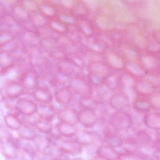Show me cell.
Returning <instances> with one entry per match:
<instances>
[{
    "label": "cell",
    "instance_id": "1",
    "mask_svg": "<svg viewBox=\"0 0 160 160\" xmlns=\"http://www.w3.org/2000/svg\"><path fill=\"white\" fill-rule=\"evenodd\" d=\"M54 148L61 153L68 156H78L82 152L83 147L74 138H67L52 134L48 136Z\"/></svg>",
    "mask_w": 160,
    "mask_h": 160
},
{
    "label": "cell",
    "instance_id": "2",
    "mask_svg": "<svg viewBox=\"0 0 160 160\" xmlns=\"http://www.w3.org/2000/svg\"><path fill=\"white\" fill-rule=\"evenodd\" d=\"M108 122L109 126L115 132H126L132 126V117L127 111H116L109 117Z\"/></svg>",
    "mask_w": 160,
    "mask_h": 160
},
{
    "label": "cell",
    "instance_id": "3",
    "mask_svg": "<svg viewBox=\"0 0 160 160\" xmlns=\"http://www.w3.org/2000/svg\"><path fill=\"white\" fill-rule=\"evenodd\" d=\"M67 86L70 88L74 95L79 97L86 95H92V85L87 75L80 74H74L72 77Z\"/></svg>",
    "mask_w": 160,
    "mask_h": 160
},
{
    "label": "cell",
    "instance_id": "4",
    "mask_svg": "<svg viewBox=\"0 0 160 160\" xmlns=\"http://www.w3.org/2000/svg\"><path fill=\"white\" fill-rule=\"evenodd\" d=\"M0 148L2 155L7 159L15 160L19 158L20 148L18 140L13 137L1 138Z\"/></svg>",
    "mask_w": 160,
    "mask_h": 160
},
{
    "label": "cell",
    "instance_id": "5",
    "mask_svg": "<svg viewBox=\"0 0 160 160\" xmlns=\"http://www.w3.org/2000/svg\"><path fill=\"white\" fill-rule=\"evenodd\" d=\"M38 103L32 98L20 97L17 103L16 112L24 117H32L37 115Z\"/></svg>",
    "mask_w": 160,
    "mask_h": 160
},
{
    "label": "cell",
    "instance_id": "6",
    "mask_svg": "<svg viewBox=\"0 0 160 160\" xmlns=\"http://www.w3.org/2000/svg\"><path fill=\"white\" fill-rule=\"evenodd\" d=\"M19 81L26 90L30 94L40 85V76L34 69H29L25 71L20 76Z\"/></svg>",
    "mask_w": 160,
    "mask_h": 160
},
{
    "label": "cell",
    "instance_id": "7",
    "mask_svg": "<svg viewBox=\"0 0 160 160\" xmlns=\"http://www.w3.org/2000/svg\"><path fill=\"white\" fill-rule=\"evenodd\" d=\"M59 12L56 1H39L38 12L48 21L57 18Z\"/></svg>",
    "mask_w": 160,
    "mask_h": 160
},
{
    "label": "cell",
    "instance_id": "8",
    "mask_svg": "<svg viewBox=\"0 0 160 160\" xmlns=\"http://www.w3.org/2000/svg\"><path fill=\"white\" fill-rule=\"evenodd\" d=\"M27 94L28 92L19 80L11 79L4 86V97L18 99Z\"/></svg>",
    "mask_w": 160,
    "mask_h": 160
},
{
    "label": "cell",
    "instance_id": "9",
    "mask_svg": "<svg viewBox=\"0 0 160 160\" xmlns=\"http://www.w3.org/2000/svg\"><path fill=\"white\" fill-rule=\"evenodd\" d=\"M29 95L37 103H52L54 100V92L50 87L46 85H40Z\"/></svg>",
    "mask_w": 160,
    "mask_h": 160
},
{
    "label": "cell",
    "instance_id": "10",
    "mask_svg": "<svg viewBox=\"0 0 160 160\" xmlns=\"http://www.w3.org/2000/svg\"><path fill=\"white\" fill-rule=\"evenodd\" d=\"M57 118L59 121L77 125L78 123V110L72 107L64 106L57 110Z\"/></svg>",
    "mask_w": 160,
    "mask_h": 160
},
{
    "label": "cell",
    "instance_id": "11",
    "mask_svg": "<svg viewBox=\"0 0 160 160\" xmlns=\"http://www.w3.org/2000/svg\"><path fill=\"white\" fill-rule=\"evenodd\" d=\"M96 111L81 109L78 110V123L87 129H91L99 122Z\"/></svg>",
    "mask_w": 160,
    "mask_h": 160
},
{
    "label": "cell",
    "instance_id": "12",
    "mask_svg": "<svg viewBox=\"0 0 160 160\" xmlns=\"http://www.w3.org/2000/svg\"><path fill=\"white\" fill-rule=\"evenodd\" d=\"M74 94L68 86H61L54 92V100L57 103L67 106L73 100Z\"/></svg>",
    "mask_w": 160,
    "mask_h": 160
},
{
    "label": "cell",
    "instance_id": "13",
    "mask_svg": "<svg viewBox=\"0 0 160 160\" xmlns=\"http://www.w3.org/2000/svg\"><path fill=\"white\" fill-rule=\"evenodd\" d=\"M34 142L36 150L39 153L48 154L53 156H56L61 153L54 148L48 136H45L43 137H40L39 136Z\"/></svg>",
    "mask_w": 160,
    "mask_h": 160
},
{
    "label": "cell",
    "instance_id": "14",
    "mask_svg": "<svg viewBox=\"0 0 160 160\" xmlns=\"http://www.w3.org/2000/svg\"><path fill=\"white\" fill-rule=\"evenodd\" d=\"M98 138L97 133L92 130H78L74 139L82 147H88L92 146Z\"/></svg>",
    "mask_w": 160,
    "mask_h": 160
},
{
    "label": "cell",
    "instance_id": "15",
    "mask_svg": "<svg viewBox=\"0 0 160 160\" xmlns=\"http://www.w3.org/2000/svg\"><path fill=\"white\" fill-rule=\"evenodd\" d=\"M70 12L78 19H89L91 14L90 10L87 2L82 0L74 1Z\"/></svg>",
    "mask_w": 160,
    "mask_h": 160
},
{
    "label": "cell",
    "instance_id": "16",
    "mask_svg": "<svg viewBox=\"0 0 160 160\" xmlns=\"http://www.w3.org/2000/svg\"><path fill=\"white\" fill-rule=\"evenodd\" d=\"M120 153L117 149L106 143L100 145L95 152V155L105 160H118Z\"/></svg>",
    "mask_w": 160,
    "mask_h": 160
},
{
    "label": "cell",
    "instance_id": "17",
    "mask_svg": "<svg viewBox=\"0 0 160 160\" xmlns=\"http://www.w3.org/2000/svg\"><path fill=\"white\" fill-rule=\"evenodd\" d=\"M144 125L149 130L160 131V112L151 110L144 114L142 118Z\"/></svg>",
    "mask_w": 160,
    "mask_h": 160
},
{
    "label": "cell",
    "instance_id": "18",
    "mask_svg": "<svg viewBox=\"0 0 160 160\" xmlns=\"http://www.w3.org/2000/svg\"><path fill=\"white\" fill-rule=\"evenodd\" d=\"M37 115L40 118L53 122L57 118V110L52 103H38Z\"/></svg>",
    "mask_w": 160,
    "mask_h": 160
},
{
    "label": "cell",
    "instance_id": "19",
    "mask_svg": "<svg viewBox=\"0 0 160 160\" xmlns=\"http://www.w3.org/2000/svg\"><path fill=\"white\" fill-rule=\"evenodd\" d=\"M15 57L13 53L0 51V71L1 74H5L15 65Z\"/></svg>",
    "mask_w": 160,
    "mask_h": 160
},
{
    "label": "cell",
    "instance_id": "20",
    "mask_svg": "<svg viewBox=\"0 0 160 160\" xmlns=\"http://www.w3.org/2000/svg\"><path fill=\"white\" fill-rule=\"evenodd\" d=\"M17 132L19 138L24 141H35L39 136L33 125L26 123H23Z\"/></svg>",
    "mask_w": 160,
    "mask_h": 160
},
{
    "label": "cell",
    "instance_id": "21",
    "mask_svg": "<svg viewBox=\"0 0 160 160\" xmlns=\"http://www.w3.org/2000/svg\"><path fill=\"white\" fill-rule=\"evenodd\" d=\"M76 28L87 39L93 36L95 31V25L89 19H78Z\"/></svg>",
    "mask_w": 160,
    "mask_h": 160
},
{
    "label": "cell",
    "instance_id": "22",
    "mask_svg": "<svg viewBox=\"0 0 160 160\" xmlns=\"http://www.w3.org/2000/svg\"><path fill=\"white\" fill-rule=\"evenodd\" d=\"M55 128L58 135L67 138H74L78 131L77 125L60 121L56 124Z\"/></svg>",
    "mask_w": 160,
    "mask_h": 160
},
{
    "label": "cell",
    "instance_id": "23",
    "mask_svg": "<svg viewBox=\"0 0 160 160\" xmlns=\"http://www.w3.org/2000/svg\"><path fill=\"white\" fill-rule=\"evenodd\" d=\"M3 122L5 127L8 129L17 132L23 124L22 119L17 112L5 114L3 117Z\"/></svg>",
    "mask_w": 160,
    "mask_h": 160
},
{
    "label": "cell",
    "instance_id": "24",
    "mask_svg": "<svg viewBox=\"0 0 160 160\" xmlns=\"http://www.w3.org/2000/svg\"><path fill=\"white\" fill-rule=\"evenodd\" d=\"M78 104L81 109L97 111L99 107V101L93 95L79 97Z\"/></svg>",
    "mask_w": 160,
    "mask_h": 160
},
{
    "label": "cell",
    "instance_id": "25",
    "mask_svg": "<svg viewBox=\"0 0 160 160\" xmlns=\"http://www.w3.org/2000/svg\"><path fill=\"white\" fill-rule=\"evenodd\" d=\"M47 27L54 33L62 36L67 35L71 29L57 18L48 20Z\"/></svg>",
    "mask_w": 160,
    "mask_h": 160
},
{
    "label": "cell",
    "instance_id": "26",
    "mask_svg": "<svg viewBox=\"0 0 160 160\" xmlns=\"http://www.w3.org/2000/svg\"><path fill=\"white\" fill-rule=\"evenodd\" d=\"M33 126L38 132L43 134L46 136L53 134V131L55 128L52 122L39 118L34 121Z\"/></svg>",
    "mask_w": 160,
    "mask_h": 160
},
{
    "label": "cell",
    "instance_id": "27",
    "mask_svg": "<svg viewBox=\"0 0 160 160\" xmlns=\"http://www.w3.org/2000/svg\"><path fill=\"white\" fill-rule=\"evenodd\" d=\"M115 132H116L110 131L108 129L105 131L103 138L104 143L116 149L122 148L123 144V139Z\"/></svg>",
    "mask_w": 160,
    "mask_h": 160
},
{
    "label": "cell",
    "instance_id": "28",
    "mask_svg": "<svg viewBox=\"0 0 160 160\" xmlns=\"http://www.w3.org/2000/svg\"><path fill=\"white\" fill-rule=\"evenodd\" d=\"M129 105V100L123 96H113L110 100V108L116 111H125Z\"/></svg>",
    "mask_w": 160,
    "mask_h": 160
},
{
    "label": "cell",
    "instance_id": "29",
    "mask_svg": "<svg viewBox=\"0 0 160 160\" xmlns=\"http://www.w3.org/2000/svg\"><path fill=\"white\" fill-rule=\"evenodd\" d=\"M57 18L71 29L76 28L78 20L71 12L68 11H60Z\"/></svg>",
    "mask_w": 160,
    "mask_h": 160
},
{
    "label": "cell",
    "instance_id": "30",
    "mask_svg": "<svg viewBox=\"0 0 160 160\" xmlns=\"http://www.w3.org/2000/svg\"><path fill=\"white\" fill-rule=\"evenodd\" d=\"M18 37L16 32L10 29H2L0 32V47L11 42Z\"/></svg>",
    "mask_w": 160,
    "mask_h": 160
},
{
    "label": "cell",
    "instance_id": "31",
    "mask_svg": "<svg viewBox=\"0 0 160 160\" xmlns=\"http://www.w3.org/2000/svg\"><path fill=\"white\" fill-rule=\"evenodd\" d=\"M20 4L24 7V9L30 14L35 13L38 12L39 1L33 0H25L19 1Z\"/></svg>",
    "mask_w": 160,
    "mask_h": 160
},
{
    "label": "cell",
    "instance_id": "32",
    "mask_svg": "<svg viewBox=\"0 0 160 160\" xmlns=\"http://www.w3.org/2000/svg\"><path fill=\"white\" fill-rule=\"evenodd\" d=\"M134 108L137 112L144 113L145 114L152 110L150 103L144 100L135 101L134 103Z\"/></svg>",
    "mask_w": 160,
    "mask_h": 160
},
{
    "label": "cell",
    "instance_id": "33",
    "mask_svg": "<svg viewBox=\"0 0 160 160\" xmlns=\"http://www.w3.org/2000/svg\"><path fill=\"white\" fill-rule=\"evenodd\" d=\"M118 160H147L146 156L137 152H121Z\"/></svg>",
    "mask_w": 160,
    "mask_h": 160
},
{
    "label": "cell",
    "instance_id": "34",
    "mask_svg": "<svg viewBox=\"0 0 160 160\" xmlns=\"http://www.w3.org/2000/svg\"><path fill=\"white\" fill-rule=\"evenodd\" d=\"M18 99L3 97V103L7 109L16 112L17 103Z\"/></svg>",
    "mask_w": 160,
    "mask_h": 160
},
{
    "label": "cell",
    "instance_id": "35",
    "mask_svg": "<svg viewBox=\"0 0 160 160\" xmlns=\"http://www.w3.org/2000/svg\"><path fill=\"white\" fill-rule=\"evenodd\" d=\"M138 89L140 92L145 94L151 93L152 88L149 84L145 82H141L138 85Z\"/></svg>",
    "mask_w": 160,
    "mask_h": 160
},
{
    "label": "cell",
    "instance_id": "36",
    "mask_svg": "<svg viewBox=\"0 0 160 160\" xmlns=\"http://www.w3.org/2000/svg\"><path fill=\"white\" fill-rule=\"evenodd\" d=\"M108 61L110 64L114 67H121L122 65L121 60L115 55H110L108 56Z\"/></svg>",
    "mask_w": 160,
    "mask_h": 160
},
{
    "label": "cell",
    "instance_id": "37",
    "mask_svg": "<svg viewBox=\"0 0 160 160\" xmlns=\"http://www.w3.org/2000/svg\"><path fill=\"white\" fill-rule=\"evenodd\" d=\"M128 68L131 72L138 75L143 73V71L136 64L133 63H129L128 64Z\"/></svg>",
    "mask_w": 160,
    "mask_h": 160
},
{
    "label": "cell",
    "instance_id": "38",
    "mask_svg": "<svg viewBox=\"0 0 160 160\" xmlns=\"http://www.w3.org/2000/svg\"><path fill=\"white\" fill-rule=\"evenodd\" d=\"M55 156L48 154H42L37 152L33 156L32 160H52Z\"/></svg>",
    "mask_w": 160,
    "mask_h": 160
},
{
    "label": "cell",
    "instance_id": "39",
    "mask_svg": "<svg viewBox=\"0 0 160 160\" xmlns=\"http://www.w3.org/2000/svg\"><path fill=\"white\" fill-rule=\"evenodd\" d=\"M143 61L145 65L149 68H152L155 66V62L152 58L150 57H144Z\"/></svg>",
    "mask_w": 160,
    "mask_h": 160
},
{
    "label": "cell",
    "instance_id": "40",
    "mask_svg": "<svg viewBox=\"0 0 160 160\" xmlns=\"http://www.w3.org/2000/svg\"><path fill=\"white\" fill-rule=\"evenodd\" d=\"M71 159L68 155L60 153L55 156L52 160H71Z\"/></svg>",
    "mask_w": 160,
    "mask_h": 160
},
{
    "label": "cell",
    "instance_id": "41",
    "mask_svg": "<svg viewBox=\"0 0 160 160\" xmlns=\"http://www.w3.org/2000/svg\"><path fill=\"white\" fill-rule=\"evenodd\" d=\"M152 103L156 106L160 107V95H155L152 99Z\"/></svg>",
    "mask_w": 160,
    "mask_h": 160
},
{
    "label": "cell",
    "instance_id": "42",
    "mask_svg": "<svg viewBox=\"0 0 160 160\" xmlns=\"http://www.w3.org/2000/svg\"><path fill=\"white\" fill-rule=\"evenodd\" d=\"M153 157L154 160H160V148L156 149L153 151Z\"/></svg>",
    "mask_w": 160,
    "mask_h": 160
},
{
    "label": "cell",
    "instance_id": "43",
    "mask_svg": "<svg viewBox=\"0 0 160 160\" xmlns=\"http://www.w3.org/2000/svg\"><path fill=\"white\" fill-rule=\"evenodd\" d=\"M127 56L130 58H136V53L132 50H128L126 51Z\"/></svg>",
    "mask_w": 160,
    "mask_h": 160
},
{
    "label": "cell",
    "instance_id": "44",
    "mask_svg": "<svg viewBox=\"0 0 160 160\" xmlns=\"http://www.w3.org/2000/svg\"><path fill=\"white\" fill-rule=\"evenodd\" d=\"M150 47L151 49L152 50H159L160 48V45L157 44H152Z\"/></svg>",
    "mask_w": 160,
    "mask_h": 160
},
{
    "label": "cell",
    "instance_id": "45",
    "mask_svg": "<svg viewBox=\"0 0 160 160\" xmlns=\"http://www.w3.org/2000/svg\"><path fill=\"white\" fill-rule=\"evenodd\" d=\"M22 160V159H20V158H18V159H16V160Z\"/></svg>",
    "mask_w": 160,
    "mask_h": 160
}]
</instances>
